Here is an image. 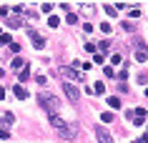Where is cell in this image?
Instances as JSON below:
<instances>
[{
    "label": "cell",
    "mask_w": 148,
    "mask_h": 143,
    "mask_svg": "<svg viewBox=\"0 0 148 143\" xmlns=\"http://www.w3.org/2000/svg\"><path fill=\"white\" fill-rule=\"evenodd\" d=\"M38 103L48 111V116H58V98L50 93H38Z\"/></svg>",
    "instance_id": "1"
},
{
    "label": "cell",
    "mask_w": 148,
    "mask_h": 143,
    "mask_svg": "<svg viewBox=\"0 0 148 143\" xmlns=\"http://www.w3.org/2000/svg\"><path fill=\"white\" fill-rule=\"evenodd\" d=\"M58 73H60L68 83H70V80H83V78L78 75V70H73V68H68V65H60V68H58Z\"/></svg>",
    "instance_id": "2"
},
{
    "label": "cell",
    "mask_w": 148,
    "mask_h": 143,
    "mask_svg": "<svg viewBox=\"0 0 148 143\" xmlns=\"http://www.w3.org/2000/svg\"><path fill=\"white\" fill-rule=\"evenodd\" d=\"M133 53H136V60H138V63H148V48L143 45V43H136Z\"/></svg>",
    "instance_id": "3"
},
{
    "label": "cell",
    "mask_w": 148,
    "mask_h": 143,
    "mask_svg": "<svg viewBox=\"0 0 148 143\" xmlns=\"http://www.w3.org/2000/svg\"><path fill=\"white\" fill-rule=\"evenodd\" d=\"M95 138H98V143H113V135H110L103 126H98V128H95Z\"/></svg>",
    "instance_id": "4"
},
{
    "label": "cell",
    "mask_w": 148,
    "mask_h": 143,
    "mask_svg": "<svg viewBox=\"0 0 148 143\" xmlns=\"http://www.w3.org/2000/svg\"><path fill=\"white\" fill-rule=\"evenodd\" d=\"M63 90H65V95H68L70 101H78L80 93H78V88L73 86V83H63Z\"/></svg>",
    "instance_id": "5"
},
{
    "label": "cell",
    "mask_w": 148,
    "mask_h": 143,
    "mask_svg": "<svg viewBox=\"0 0 148 143\" xmlns=\"http://www.w3.org/2000/svg\"><path fill=\"white\" fill-rule=\"evenodd\" d=\"M58 133H60L63 141H73V138H75V126H63Z\"/></svg>",
    "instance_id": "6"
},
{
    "label": "cell",
    "mask_w": 148,
    "mask_h": 143,
    "mask_svg": "<svg viewBox=\"0 0 148 143\" xmlns=\"http://www.w3.org/2000/svg\"><path fill=\"white\" fill-rule=\"evenodd\" d=\"M28 35H30V40H33V45H35V48H45V40H43V35H38L35 30H28Z\"/></svg>",
    "instance_id": "7"
},
{
    "label": "cell",
    "mask_w": 148,
    "mask_h": 143,
    "mask_svg": "<svg viewBox=\"0 0 148 143\" xmlns=\"http://www.w3.org/2000/svg\"><path fill=\"white\" fill-rule=\"evenodd\" d=\"M133 120H136V123H143V120H146V111H143V108H136V111H133Z\"/></svg>",
    "instance_id": "8"
},
{
    "label": "cell",
    "mask_w": 148,
    "mask_h": 143,
    "mask_svg": "<svg viewBox=\"0 0 148 143\" xmlns=\"http://www.w3.org/2000/svg\"><path fill=\"white\" fill-rule=\"evenodd\" d=\"M13 93H15V98H28V90H25L23 86H18V83H15V88H13Z\"/></svg>",
    "instance_id": "9"
},
{
    "label": "cell",
    "mask_w": 148,
    "mask_h": 143,
    "mask_svg": "<svg viewBox=\"0 0 148 143\" xmlns=\"http://www.w3.org/2000/svg\"><path fill=\"white\" fill-rule=\"evenodd\" d=\"M18 80H20V83H25V80H30V68H28V65H25L23 70H20V75H18Z\"/></svg>",
    "instance_id": "10"
},
{
    "label": "cell",
    "mask_w": 148,
    "mask_h": 143,
    "mask_svg": "<svg viewBox=\"0 0 148 143\" xmlns=\"http://www.w3.org/2000/svg\"><path fill=\"white\" fill-rule=\"evenodd\" d=\"M13 123H15L13 113H5V116H3V123H0V126H13Z\"/></svg>",
    "instance_id": "11"
},
{
    "label": "cell",
    "mask_w": 148,
    "mask_h": 143,
    "mask_svg": "<svg viewBox=\"0 0 148 143\" xmlns=\"http://www.w3.org/2000/svg\"><path fill=\"white\" fill-rule=\"evenodd\" d=\"M80 10H83L86 15H90V13L95 10V5H93V3H83V5H80Z\"/></svg>",
    "instance_id": "12"
},
{
    "label": "cell",
    "mask_w": 148,
    "mask_h": 143,
    "mask_svg": "<svg viewBox=\"0 0 148 143\" xmlns=\"http://www.w3.org/2000/svg\"><path fill=\"white\" fill-rule=\"evenodd\" d=\"M25 68V60L23 58H15V60H13V70H23Z\"/></svg>",
    "instance_id": "13"
},
{
    "label": "cell",
    "mask_w": 148,
    "mask_h": 143,
    "mask_svg": "<svg viewBox=\"0 0 148 143\" xmlns=\"http://www.w3.org/2000/svg\"><path fill=\"white\" fill-rule=\"evenodd\" d=\"M108 105H110V108H121V98H118V95L108 98Z\"/></svg>",
    "instance_id": "14"
},
{
    "label": "cell",
    "mask_w": 148,
    "mask_h": 143,
    "mask_svg": "<svg viewBox=\"0 0 148 143\" xmlns=\"http://www.w3.org/2000/svg\"><path fill=\"white\" fill-rule=\"evenodd\" d=\"M103 8H106V13H108V15H116V13H118L116 5H103Z\"/></svg>",
    "instance_id": "15"
},
{
    "label": "cell",
    "mask_w": 148,
    "mask_h": 143,
    "mask_svg": "<svg viewBox=\"0 0 148 143\" xmlns=\"http://www.w3.org/2000/svg\"><path fill=\"white\" fill-rule=\"evenodd\" d=\"M93 90H95L98 95H101V93H106V86H103V83H95V86H93Z\"/></svg>",
    "instance_id": "16"
},
{
    "label": "cell",
    "mask_w": 148,
    "mask_h": 143,
    "mask_svg": "<svg viewBox=\"0 0 148 143\" xmlns=\"http://www.w3.org/2000/svg\"><path fill=\"white\" fill-rule=\"evenodd\" d=\"M40 10H43V13H50V10H53V3H43V5H40Z\"/></svg>",
    "instance_id": "17"
},
{
    "label": "cell",
    "mask_w": 148,
    "mask_h": 143,
    "mask_svg": "<svg viewBox=\"0 0 148 143\" xmlns=\"http://www.w3.org/2000/svg\"><path fill=\"white\" fill-rule=\"evenodd\" d=\"M101 120H103V123H110V120H113V113H103Z\"/></svg>",
    "instance_id": "18"
},
{
    "label": "cell",
    "mask_w": 148,
    "mask_h": 143,
    "mask_svg": "<svg viewBox=\"0 0 148 143\" xmlns=\"http://www.w3.org/2000/svg\"><path fill=\"white\" fill-rule=\"evenodd\" d=\"M18 25H23V20H20V18H13V20H10V28H18Z\"/></svg>",
    "instance_id": "19"
},
{
    "label": "cell",
    "mask_w": 148,
    "mask_h": 143,
    "mask_svg": "<svg viewBox=\"0 0 148 143\" xmlns=\"http://www.w3.org/2000/svg\"><path fill=\"white\" fill-rule=\"evenodd\" d=\"M65 20H68V23H78V15H75V13H70V15L65 18Z\"/></svg>",
    "instance_id": "20"
},
{
    "label": "cell",
    "mask_w": 148,
    "mask_h": 143,
    "mask_svg": "<svg viewBox=\"0 0 148 143\" xmlns=\"http://www.w3.org/2000/svg\"><path fill=\"white\" fill-rule=\"evenodd\" d=\"M0 43L3 45H10V35H0Z\"/></svg>",
    "instance_id": "21"
},
{
    "label": "cell",
    "mask_w": 148,
    "mask_h": 143,
    "mask_svg": "<svg viewBox=\"0 0 148 143\" xmlns=\"http://www.w3.org/2000/svg\"><path fill=\"white\" fill-rule=\"evenodd\" d=\"M0 138H10V133L5 131V128H0Z\"/></svg>",
    "instance_id": "22"
},
{
    "label": "cell",
    "mask_w": 148,
    "mask_h": 143,
    "mask_svg": "<svg viewBox=\"0 0 148 143\" xmlns=\"http://www.w3.org/2000/svg\"><path fill=\"white\" fill-rule=\"evenodd\" d=\"M140 143H148V133H146V135H140Z\"/></svg>",
    "instance_id": "23"
},
{
    "label": "cell",
    "mask_w": 148,
    "mask_h": 143,
    "mask_svg": "<svg viewBox=\"0 0 148 143\" xmlns=\"http://www.w3.org/2000/svg\"><path fill=\"white\" fill-rule=\"evenodd\" d=\"M0 98H5V90H3V86H0Z\"/></svg>",
    "instance_id": "24"
},
{
    "label": "cell",
    "mask_w": 148,
    "mask_h": 143,
    "mask_svg": "<svg viewBox=\"0 0 148 143\" xmlns=\"http://www.w3.org/2000/svg\"><path fill=\"white\" fill-rule=\"evenodd\" d=\"M146 95H148V90H146Z\"/></svg>",
    "instance_id": "25"
}]
</instances>
